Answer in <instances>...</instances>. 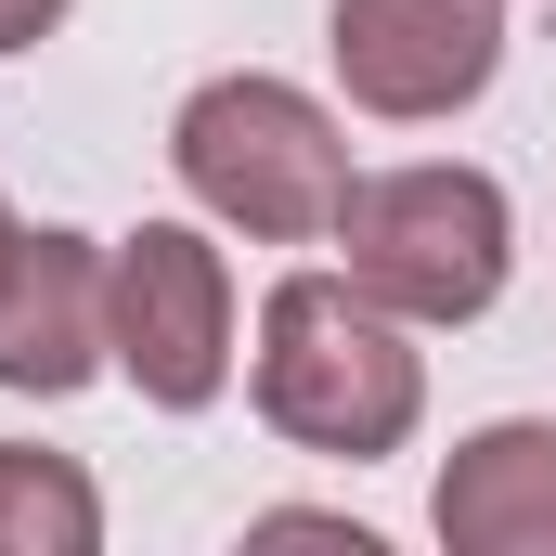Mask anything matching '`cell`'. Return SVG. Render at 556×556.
<instances>
[{
	"label": "cell",
	"mask_w": 556,
	"mask_h": 556,
	"mask_svg": "<svg viewBox=\"0 0 556 556\" xmlns=\"http://www.w3.org/2000/svg\"><path fill=\"white\" fill-rule=\"evenodd\" d=\"M324 52H337V91L389 130L427 117H466L505 65V0H337L324 13Z\"/></svg>",
	"instance_id": "5"
},
{
	"label": "cell",
	"mask_w": 556,
	"mask_h": 556,
	"mask_svg": "<svg viewBox=\"0 0 556 556\" xmlns=\"http://www.w3.org/2000/svg\"><path fill=\"white\" fill-rule=\"evenodd\" d=\"M13 233H26V220H13V194H0V260H13Z\"/></svg>",
	"instance_id": "11"
},
{
	"label": "cell",
	"mask_w": 556,
	"mask_h": 556,
	"mask_svg": "<svg viewBox=\"0 0 556 556\" xmlns=\"http://www.w3.org/2000/svg\"><path fill=\"white\" fill-rule=\"evenodd\" d=\"M117 376V337H104V233H13L0 260V389L26 402H65Z\"/></svg>",
	"instance_id": "6"
},
{
	"label": "cell",
	"mask_w": 556,
	"mask_h": 556,
	"mask_svg": "<svg viewBox=\"0 0 556 556\" xmlns=\"http://www.w3.org/2000/svg\"><path fill=\"white\" fill-rule=\"evenodd\" d=\"M247 531H260V544H350V556H376V531H363V518H324V505H260Z\"/></svg>",
	"instance_id": "9"
},
{
	"label": "cell",
	"mask_w": 556,
	"mask_h": 556,
	"mask_svg": "<svg viewBox=\"0 0 556 556\" xmlns=\"http://www.w3.org/2000/svg\"><path fill=\"white\" fill-rule=\"evenodd\" d=\"M337 273L363 298H389L402 324H479L505 273H518V207L492 168H453V155H415V168H363L350 207H337Z\"/></svg>",
	"instance_id": "3"
},
{
	"label": "cell",
	"mask_w": 556,
	"mask_h": 556,
	"mask_svg": "<svg viewBox=\"0 0 556 556\" xmlns=\"http://www.w3.org/2000/svg\"><path fill=\"white\" fill-rule=\"evenodd\" d=\"M168 168H181V194H194L220 233H247V247H324L337 207H350V181H363L337 104L298 91V78H260V65L181 91Z\"/></svg>",
	"instance_id": "2"
},
{
	"label": "cell",
	"mask_w": 556,
	"mask_h": 556,
	"mask_svg": "<svg viewBox=\"0 0 556 556\" xmlns=\"http://www.w3.org/2000/svg\"><path fill=\"white\" fill-rule=\"evenodd\" d=\"M247 389L273 440L324 453V466H376L427 427V350L389 298H363L350 273H285L260 298V350H247Z\"/></svg>",
	"instance_id": "1"
},
{
	"label": "cell",
	"mask_w": 556,
	"mask_h": 556,
	"mask_svg": "<svg viewBox=\"0 0 556 556\" xmlns=\"http://www.w3.org/2000/svg\"><path fill=\"white\" fill-rule=\"evenodd\" d=\"M91 544H104V492L65 453L0 440V556H91Z\"/></svg>",
	"instance_id": "8"
},
{
	"label": "cell",
	"mask_w": 556,
	"mask_h": 556,
	"mask_svg": "<svg viewBox=\"0 0 556 556\" xmlns=\"http://www.w3.org/2000/svg\"><path fill=\"white\" fill-rule=\"evenodd\" d=\"M427 531L453 556H556V415H492L453 440Z\"/></svg>",
	"instance_id": "7"
},
{
	"label": "cell",
	"mask_w": 556,
	"mask_h": 556,
	"mask_svg": "<svg viewBox=\"0 0 556 556\" xmlns=\"http://www.w3.org/2000/svg\"><path fill=\"white\" fill-rule=\"evenodd\" d=\"M52 26H65V0H0V52H39Z\"/></svg>",
	"instance_id": "10"
},
{
	"label": "cell",
	"mask_w": 556,
	"mask_h": 556,
	"mask_svg": "<svg viewBox=\"0 0 556 556\" xmlns=\"http://www.w3.org/2000/svg\"><path fill=\"white\" fill-rule=\"evenodd\" d=\"M104 337L155 415H207L233 389V260L194 220H142L104 247Z\"/></svg>",
	"instance_id": "4"
}]
</instances>
